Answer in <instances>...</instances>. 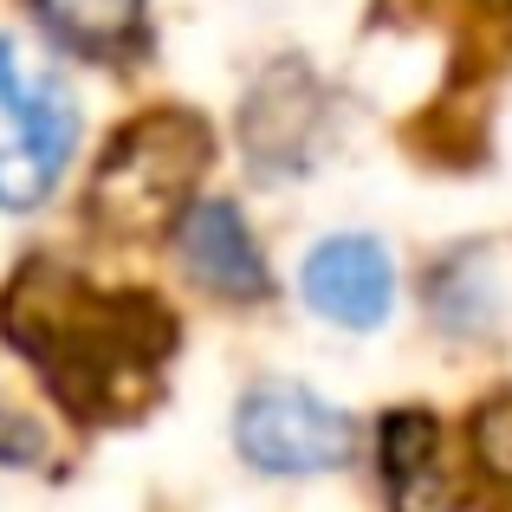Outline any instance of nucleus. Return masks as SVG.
<instances>
[{"label":"nucleus","mask_w":512,"mask_h":512,"mask_svg":"<svg viewBox=\"0 0 512 512\" xmlns=\"http://www.w3.org/2000/svg\"><path fill=\"white\" fill-rule=\"evenodd\" d=\"M234 448L247 467H260L273 480H312V474H338L357 454V422L318 389L266 376L234 409Z\"/></svg>","instance_id":"obj_4"},{"label":"nucleus","mask_w":512,"mask_h":512,"mask_svg":"<svg viewBox=\"0 0 512 512\" xmlns=\"http://www.w3.org/2000/svg\"><path fill=\"white\" fill-rule=\"evenodd\" d=\"M78 150V104L59 72L26 65L20 39L0 33V208L33 214L59 188Z\"/></svg>","instance_id":"obj_3"},{"label":"nucleus","mask_w":512,"mask_h":512,"mask_svg":"<svg viewBox=\"0 0 512 512\" xmlns=\"http://www.w3.org/2000/svg\"><path fill=\"white\" fill-rule=\"evenodd\" d=\"M175 247H182L188 279L208 286L214 299H260L266 292V253L247 234L240 208H227V201H188Z\"/></svg>","instance_id":"obj_8"},{"label":"nucleus","mask_w":512,"mask_h":512,"mask_svg":"<svg viewBox=\"0 0 512 512\" xmlns=\"http://www.w3.org/2000/svg\"><path fill=\"white\" fill-rule=\"evenodd\" d=\"M376 467H383L389 512H461V487L448 467V441L428 409H389L376 428Z\"/></svg>","instance_id":"obj_7"},{"label":"nucleus","mask_w":512,"mask_h":512,"mask_svg":"<svg viewBox=\"0 0 512 512\" xmlns=\"http://www.w3.org/2000/svg\"><path fill=\"white\" fill-rule=\"evenodd\" d=\"M325 85H318L305 65H273L260 85L247 91V111H240V137L247 156L266 175H299L312 169L318 143H325Z\"/></svg>","instance_id":"obj_6"},{"label":"nucleus","mask_w":512,"mask_h":512,"mask_svg":"<svg viewBox=\"0 0 512 512\" xmlns=\"http://www.w3.org/2000/svg\"><path fill=\"white\" fill-rule=\"evenodd\" d=\"M7 338L39 363L65 409L85 422H117L156 396L175 325L143 292H91L78 273L33 260L7 286Z\"/></svg>","instance_id":"obj_1"},{"label":"nucleus","mask_w":512,"mask_h":512,"mask_svg":"<svg viewBox=\"0 0 512 512\" xmlns=\"http://www.w3.org/2000/svg\"><path fill=\"white\" fill-rule=\"evenodd\" d=\"M39 428L26 422V415H13L7 402H0V467H26V461H39Z\"/></svg>","instance_id":"obj_11"},{"label":"nucleus","mask_w":512,"mask_h":512,"mask_svg":"<svg viewBox=\"0 0 512 512\" xmlns=\"http://www.w3.org/2000/svg\"><path fill=\"white\" fill-rule=\"evenodd\" d=\"M299 292L338 331H376L396 305V260L376 234H331L305 253Z\"/></svg>","instance_id":"obj_5"},{"label":"nucleus","mask_w":512,"mask_h":512,"mask_svg":"<svg viewBox=\"0 0 512 512\" xmlns=\"http://www.w3.org/2000/svg\"><path fill=\"white\" fill-rule=\"evenodd\" d=\"M474 461L487 467L500 487H512V389H500L493 402H480V415H474Z\"/></svg>","instance_id":"obj_10"},{"label":"nucleus","mask_w":512,"mask_h":512,"mask_svg":"<svg viewBox=\"0 0 512 512\" xmlns=\"http://www.w3.org/2000/svg\"><path fill=\"white\" fill-rule=\"evenodd\" d=\"M208 156H214V137L195 111L137 117V124L117 130V143L104 150L98 175H91V214L117 234H150V227L175 221L195 201Z\"/></svg>","instance_id":"obj_2"},{"label":"nucleus","mask_w":512,"mask_h":512,"mask_svg":"<svg viewBox=\"0 0 512 512\" xmlns=\"http://www.w3.org/2000/svg\"><path fill=\"white\" fill-rule=\"evenodd\" d=\"M33 7L59 46L91 52V59L137 52L143 39V0H33Z\"/></svg>","instance_id":"obj_9"}]
</instances>
